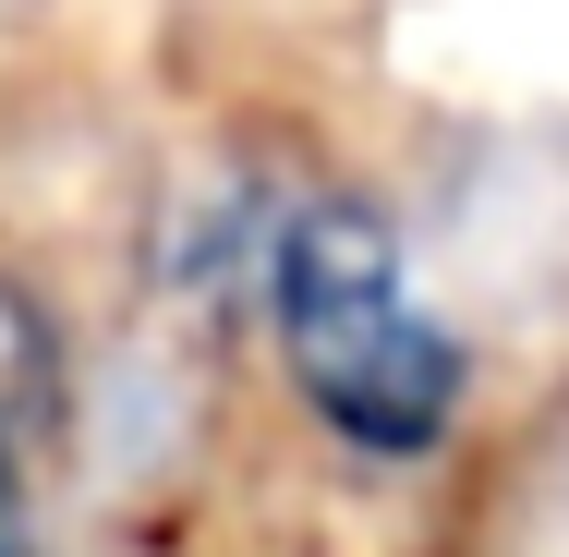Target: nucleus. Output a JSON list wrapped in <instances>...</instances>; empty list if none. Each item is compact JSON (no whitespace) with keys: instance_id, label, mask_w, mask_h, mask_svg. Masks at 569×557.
Masks as SVG:
<instances>
[{"instance_id":"obj_1","label":"nucleus","mask_w":569,"mask_h":557,"mask_svg":"<svg viewBox=\"0 0 569 557\" xmlns=\"http://www.w3.org/2000/svg\"><path fill=\"white\" fill-rule=\"evenodd\" d=\"M291 376H303V400H316L351 448H388V460L437 448L449 412H460V339L437 328V316H412V304L351 316V328H328V339H291Z\"/></svg>"},{"instance_id":"obj_2","label":"nucleus","mask_w":569,"mask_h":557,"mask_svg":"<svg viewBox=\"0 0 569 557\" xmlns=\"http://www.w3.org/2000/svg\"><path fill=\"white\" fill-rule=\"evenodd\" d=\"M267 291H279V339H328L400 304V242L363 207H291L267 242Z\"/></svg>"},{"instance_id":"obj_3","label":"nucleus","mask_w":569,"mask_h":557,"mask_svg":"<svg viewBox=\"0 0 569 557\" xmlns=\"http://www.w3.org/2000/svg\"><path fill=\"white\" fill-rule=\"evenodd\" d=\"M49 412H61V328L37 316V291L0 279V425L37 437Z\"/></svg>"},{"instance_id":"obj_4","label":"nucleus","mask_w":569,"mask_h":557,"mask_svg":"<svg viewBox=\"0 0 569 557\" xmlns=\"http://www.w3.org/2000/svg\"><path fill=\"white\" fill-rule=\"evenodd\" d=\"M0 557H37V509H24V460L0 448Z\"/></svg>"}]
</instances>
